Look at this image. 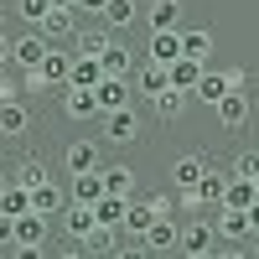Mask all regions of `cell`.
Masks as SVG:
<instances>
[{
    "instance_id": "11",
    "label": "cell",
    "mask_w": 259,
    "mask_h": 259,
    "mask_svg": "<svg viewBox=\"0 0 259 259\" xmlns=\"http://www.w3.org/2000/svg\"><path fill=\"white\" fill-rule=\"evenodd\" d=\"M177 57H182V31H150L145 62H161V68H171Z\"/></svg>"
},
{
    "instance_id": "5",
    "label": "cell",
    "mask_w": 259,
    "mask_h": 259,
    "mask_svg": "<svg viewBox=\"0 0 259 259\" xmlns=\"http://www.w3.org/2000/svg\"><path fill=\"white\" fill-rule=\"evenodd\" d=\"M94 99H99V114H114V109H124V104H135L130 99V78H99Z\"/></svg>"
},
{
    "instance_id": "50",
    "label": "cell",
    "mask_w": 259,
    "mask_h": 259,
    "mask_svg": "<svg viewBox=\"0 0 259 259\" xmlns=\"http://www.w3.org/2000/svg\"><path fill=\"white\" fill-rule=\"evenodd\" d=\"M187 259H212V254H187Z\"/></svg>"
},
{
    "instance_id": "6",
    "label": "cell",
    "mask_w": 259,
    "mask_h": 259,
    "mask_svg": "<svg viewBox=\"0 0 259 259\" xmlns=\"http://www.w3.org/2000/svg\"><path fill=\"white\" fill-rule=\"evenodd\" d=\"M177 218H156V223H150L145 233H140V244H145V254H171V249H177Z\"/></svg>"
},
{
    "instance_id": "41",
    "label": "cell",
    "mask_w": 259,
    "mask_h": 259,
    "mask_svg": "<svg viewBox=\"0 0 259 259\" xmlns=\"http://www.w3.org/2000/svg\"><path fill=\"white\" fill-rule=\"evenodd\" d=\"M150 207H156V218H171V197H161V192H156V197H145Z\"/></svg>"
},
{
    "instance_id": "51",
    "label": "cell",
    "mask_w": 259,
    "mask_h": 259,
    "mask_svg": "<svg viewBox=\"0 0 259 259\" xmlns=\"http://www.w3.org/2000/svg\"><path fill=\"white\" fill-rule=\"evenodd\" d=\"M254 259H259V233H254Z\"/></svg>"
},
{
    "instance_id": "34",
    "label": "cell",
    "mask_w": 259,
    "mask_h": 259,
    "mask_svg": "<svg viewBox=\"0 0 259 259\" xmlns=\"http://www.w3.org/2000/svg\"><path fill=\"white\" fill-rule=\"evenodd\" d=\"M150 104H156V114H161V119H182V109H187V94L166 89V94H156Z\"/></svg>"
},
{
    "instance_id": "2",
    "label": "cell",
    "mask_w": 259,
    "mask_h": 259,
    "mask_svg": "<svg viewBox=\"0 0 259 259\" xmlns=\"http://www.w3.org/2000/svg\"><path fill=\"white\" fill-rule=\"evenodd\" d=\"M41 57H47V36H41V31H21V36L11 41V62H16L21 73H36Z\"/></svg>"
},
{
    "instance_id": "28",
    "label": "cell",
    "mask_w": 259,
    "mask_h": 259,
    "mask_svg": "<svg viewBox=\"0 0 259 259\" xmlns=\"http://www.w3.org/2000/svg\"><path fill=\"white\" fill-rule=\"evenodd\" d=\"M124 202H130V197H109V192H104V197L94 202V223H99V228H119V223H124Z\"/></svg>"
},
{
    "instance_id": "10",
    "label": "cell",
    "mask_w": 259,
    "mask_h": 259,
    "mask_svg": "<svg viewBox=\"0 0 259 259\" xmlns=\"http://www.w3.org/2000/svg\"><path fill=\"white\" fill-rule=\"evenodd\" d=\"M68 68H73V57L47 47V57H41V68L31 73V83H57V89H68Z\"/></svg>"
},
{
    "instance_id": "15",
    "label": "cell",
    "mask_w": 259,
    "mask_h": 259,
    "mask_svg": "<svg viewBox=\"0 0 259 259\" xmlns=\"http://www.w3.org/2000/svg\"><path fill=\"white\" fill-rule=\"evenodd\" d=\"M62 114H68V119H99L94 89H62Z\"/></svg>"
},
{
    "instance_id": "43",
    "label": "cell",
    "mask_w": 259,
    "mask_h": 259,
    "mask_svg": "<svg viewBox=\"0 0 259 259\" xmlns=\"http://www.w3.org/2000/svg\"><path fill=\"white\" fill-rule=\"evenodd\" d=\"M104 6H109V0H78V11H89V16H99Z\"/></svg>"
},
{
    "instance_id": "1",
    "label": "cell",
    "mask_w": 259,
    "mask_h": 259,
    "mask_svg": "<svg viewBox=\"0 0 259 259\" xmlns=\"http://www.w3.org/2000/svg\"><path fill=\"white\" fill-rule=\"evenodd\" d=\"M99 119H104V140H109V145L140 140V114H135V104H124V109H114V114H99Z\"/></svg>"
},
{
    "instance_id": "42",
    "label": "cell",
    "mask_w": 259,
    "mask_h": 259,
    "mask_svg": "<svg viewBox=\"0 0 259 259\" xmlns=\"http://www.w3.org/2000/svg\"><path fill=\"white\" fill-rule=\"evenodd\" d=\"M244 218H249V233H259V197H254V202L244 207Z\"/></svg>"
},
{
    "instance_id": "32",
    "label": "cell",
    "mask_w": 259,
    "mask_h": 259,
    "mask_svg": "<svg viewBox=\"0 0 259 259\" xmlns=\"http://www.w3.org/2000/svg\"><path fill=\"white\" fill-rule=\"evenodd\" d=\"M192 94H197L202 104H218V99L228 94V73H212V68H202V78H197V89H192Z\"/></svg>"
},
{
    "instance_id": "47",
    "label": "cell",
    "mask_w": 259,
    "mask_h": 259,
    "mask_svg": "<svg viewBox=\"0 0 259 259\" xmlns=\"http://www.w3.org/2000/svg\"><path fill=\"white\" fill-rule=\"evenodd\" d=\"M52 6H57V11H78V0H52Z\"/></svg>"
},
{
    "instance_id": "44",
    "label": "cell",
    "mask_w": 259,
    "mask_h": 259,
    "mask_svg": "<svg viewBox=\"0 0 259 259\" xmlns=\"http://www.w3.org/2000/svg\"><path fill=\"white\" fill-rule=\"evenodd\" d=\"M212 259H249L244 249H212Z\"/></svg>"
},
{
    "instance_id": "40",
    "label": "cell",
    "mask_w": 259,
    "mask_h": 259,
    "mask_svg": "<svg viewBox=\"0 0 259 259\" xmlns=\"http://www.w3.org/2000/svg\"><path fill=\"white\" fill-rule=\"evenodd\" d=\"M11 244H16V223L0 212V249H11Z\"/></svg>"
},
{
    "instance_id": "54",
    "label": "cell",
    "mask_w": 259,
    "mask_h": 259,
    "mask_svg": "<svg viewBox=\"0 0 259 259\" xmlns=\"http://www.w3.org/2000/svg\"><path fill=\"white\" fill-rule=\"evenodd\" d=\"M0 21H6V16H0Z\"/></svg>"
},
{
    "instance_id": "53",
    "label": "cell",
    "mask_w": 259,
    "mask_h": 259,
    "mask_svg": "<svg viewBox=\"0 0 259 259\" xmlns=\"http://www.w3.org/2000/svg\"><path fill=\"white\" fill-rule=\"evenodd\" d=\"M150 259H161V254H150Z\"/></svg>"
},
{
    "instance_id": "13",
    "label": "cell",
    "mask_w": 259,
    "mask_h": 259,
    "mask_svg": "<svg viewBox=\"0 0 259 259\" xmlns=\"http://www.w3.org/2000/svg\"><path fill=\"white\" fill-rule=\"evenodd\" d=\"M145 26L150 31H182V0H150Z\"/></svg>"
},
{
    "instance_id": "52",
    "label": "cell",
    "mask_w": 259,
    "mask_h": 259,
    "mask_svg": "<svg viewBox=\"0 0 259 259\" xmlns=\"http://www.w3.org/2000/svg\"><path fill=\"white\" fill-rule=\"evenodd\" d=\"M254 192H259V177H254Z\"/></svg>"
},
{
    "instance_id": "46",
    "label": "cell",
    "mask_w": 259,
    "mask_h": 259,
    "mask_svg": "<svg viewBox=\"0 0 259 259\" xmlns=\"http://www.w3.org/2000/svg\"><path fill=\"white\" fill-rule=\"evenodd\" d=\"M52 259H83V249H62V254H52Z\"/></svg>"
},
{
    "instance_id": "19",
    "label": "cell",
    "mask_w": 259,
    "mask_h": 259,
    "mask_svg": "<svg viewBox=\"0 0 259 259\" xmlns=\"http://www.w3.org/2000/svg\"><path fill=\"white\" fill-rule=\"evenodd\" d=\"M99 68H104V78H130V68H135V57H130V47L109 41V47L99 52Z\"/></svg>"
},
{
    "instance_id": "38",
    "label": "cell",
    "mask_w": 259,
    "mask_h": 259,
    "mask_svg": "<svg viewBox=\"0 0 259 259\" xmlns=\"http://www.w3.org/2000/svg\"><path fill=\"white\" fill-rule=\"evenodd\" d=\"M114 259H150V254H145V244L135 239V244H119V249H114Z\"/></svg>"
},
{
    "instance_id": "21",
    "label": "cell",
    "mask_w": 259,
    "mask_h": 259,
    "mask_svg": "<svg viewBox=\"0 0 259 259\" xmlns=\"http://www.w3.org/2000/svg\"><path fill=\"white\" fill-rule=\"evenodd\" d=\"M11 223H16V244H36V249H41L52 218H41V212H21V218H11Z\"/></svg>"
},
{
    "instance_id": "26",
    "label": "cell",
    "mask_w": 259,
    "mask_h": 259,
    "mask_svg": "<svg viewBox=\"0 0 259 259\" xmlns=\"http://www.w3.org/2000/svg\"><path fill=\"white\" fill-rule=\"evenodd\" d=\"M135 89H140V99L166 94V89H171V83H166V68H161V62H145V68L135 73Z\"/></svg>"
},
{
    "instance_id": "45",
    "label": "cell",
    "mask_w": 259,
    "mask_h": 259,
    "mask_svg": "<svg viewBox=\"0 0 259 259\" xmlns=\"http://www.w3.org/2000/svg\"><path fill=\"white\" fill-rule=\"evenodd\" d=\"M6 62H11V36L0 31V68H6Z\"/></svg>"
},
{
    "instance_id": "8",
    "label": "cell",
    "mask_w": 259,
    "mask_h": 259,
    "mask_svg": "<svg viewBox=\"0 0 259 259\" xmlns=\"http://www.w3.org/2000/svg\"><path fill=\"white\" fill-rule=\"evenodd\" d=\"M26 130H31V109H26L21 99H6V104H0V135H6V140H21Z\"/></svg>"
},
{
    "instance_id": "17",
    "label": "cell",
    "mask_w": 259,
    "mask_h": 259,
    "mask_svg": "<svg viewBox=\"0 0 259 259\" xmlns=\"http://www.w3.org/2000/svg\"><path fill=\"white\" fill-rule=\"evenodd\" d=\"M62 207H68V197H62V187H57V182L31 187V212H41V218H57Z\"/></svg>"
},
{
    "instance_id": "33",
    "label": "cell",
    "mask_w": 259,
    "mask_h": 259,
    "mask_svg": "<svg viewBox=\"0 0 259 259\" xmlns=\"http://www.w3.org/2000/svg\"><path fill=\"white\" fill-rule=\"evenodd\" d=\"M0 212H6V218H21V212H31V192L26 187H6V197H0Z\"/></svg>"
},
{
    "instance_id": "23",
    "label": "cell",
    "mask_w": 259,
    "mask_h": 259,
    "mask_svg": "<svg viewBox=\"0 0 259 259\" xmlns=\"http://www.w3.org/2000/svg\"><path fill=\"white\" fill-rule=\"evenodd\" d=\"M104 197V177L99 171H83V177H73V192H68V202H83V207H94Z\"/></svg>"
},
{
    "instance_id": "24",
    "label": "cell",
    "mask_w": 259,
    "mask_h": 259,
    "mask_svg": "<svg viewBox=\"0 0 259 259\" xmlns=\"http://www.w3.org/2000/svg\"><path fill=\"white\" fill-rule=\"evenodd\" d=\"M135 0H109V6H104L99 11V21H104V26H109V31H124V26H135Z\"/></svg>"
},
{
    "instance_id": "39",
    "label": "cell",
    "mask_w": 259,
    "mask_h": 259,
    "mask_svg": "<svg viewBox=\"0 0 259 259\" xmlns=\"http://www.w3.org/2000/svg\"><path fill=\"white\" fill-rule=\"evenodd\" d=\"M11 259H47L36 244H11Z\"/></svg>"
},
{
    "instance_id": "20",
    "label": "cell",
    "mask_w": 259,
    "mask_h": 259,
    "mask_svg": "<svg viewBox=\"0 0 259 259\" xmlns=\"http://www.w3.org/2000/svg\"><path fill=\"white\" fill-rule=\"evenodd\" d=\"M99 177H104L109 197H135V171L130 166H99Z\"/></svg>"
},
{
    "instance_id": "27",
    "label": "cell",
    "mask_w": 259,
    "mask_h": 259,
    "mask_svg": "<svg viewBox=\"0 0 259 259\" xmlns=\"http://www.w3.org/2000/svg\"><path fill=\"white\" fill-rule=\"evenodd\" d=\"M99 78H104L99 57H73V68H68V89H94Z\"/></svg>"
},
{
    "instance_id": "31",
    "label": "cell",
    "mask_w": 259,
    "mask_h": 259,
    "mask_svg": "<svg viewBox=\"0 0 259 259\" xmlns=\"http://www.w3.org/2000/svg\"><path fill=\"white\" fill-rule=\"evenodd\" d=\"M254 197H259V192H254V182H239V177H228V187H223V202H218V207H233V212H244Z\"/></svg>"
},
{
    "instance_id": "22",
    "label": "cell",
    "mask_w": 259,
    "mask_h": 259,
    "mask_svg": "<svg viewBox=\"0 0 259 259\" xmlns=\"http://www.w3.org/2000/svg\"><path fill=\"white\" fill-rule=\"evenodd\" d=\"M36 31L47 36V47H52L57 36H73V31H78V21H73V11H57V6H52L47 16H41V26H36Z\"/></svg>"
},
{
    "instance_id": "29",
    "label": "cell",
    "mask_w": 259,
    "mask_h": 259,
    "mask_svg": "<svg viewBox=\"0 0 259 259\" xmlns=\"http://www.w3.org/2000/svg\"><path fill=\"white\" fill-rule=\"evenodd\" d=\"M11 182L31 192V187H41V182H52V171H47V161H36V156H26V161L16 166V177H11Z\"/></svg>"
},
{
    "instance_id": "37",
    "label": "cell",
    "mask_w": 259,
    "mask_h": 259,
    "mask_svg": "<svg viewBox=\"0 0 259 259\" xmlns=\"http://www.w3.org/2000/svg\"><path fill=\"white\" fill-rule=\"evenodd\" d=\"M233 177H239V182H254V177H259V150H239V161H233Z\"/></svg>"
},
{
    "instance_id": "36",
    "label": "cell",
    "mask_w": 259,
    "mask_h": 259,
    "mask_svg": "<svg viewBox=\"0 0 259 259\" xmlns=\"http://www.w3.org/2000/svg\"><path fill=\"white\" fill-rule=\"evenodd\" d=\"M52 11V0H16V16L31 21V26H41V16Z\"/></svg>"
},
{
    "instance_id": "48",
    "label": "cell",
    "mask_w": 259,
    "mask_h": 259,
    "mask_svg": "<svg viewBox=\"0 0 259 259\" xmlns=\"http://www.w3.org/2000/svg\"><path fill=\"white\" fill-rule=\"evenodd\" d=\"M6 99H16V94H11V89H0V104H6Z\"/></svg>"
},
{
    "instance_id": "49",
    "label": "cell",
    "mask_w": 259,
    "mask_h": 259,
    "mask_svg": "<svg viewBox=\"0 0 259 259\" xmlns=\"http://www.w3.org/2000/svg\"><path fill=\"white\" fill-rule=\"evenodd\" d=\"M6 187H11V182H6V177H0V197H6Z\"/></svg>"
},
{
    "instance_id": "4",
    "label": "cell",
    "mask_w": 259,
    "mask_h": 259,
    "mask_svg": "<svg viewBox=\"0 0 259 259\" xmlns=\"http://www.w3.org/2000/svg\"><path fill=\"white\" fill-rule=\"evenodd\" d=\"M177 249L182 254H212L218 249V233H212V223H182V233H177Z\"/></svg>"
},
{
    "instance_id": "30",
    "label": "cell",
    "mask_w": 259,
    "mask_h": 259,
    "mask_svg": "<svg viewBox=\"0 0 259 259\" xmlns=\"http://www.w3.org/2000/svg\"><path fill=\"white\" fill-rule=\"evenodd\" d=\"M73 41H78V57H99L114 36H109V26H89V31H73Z\"/></svg>"
},
{
    "instance_id": "9",
    "label": "cell",
    "mask_w": 259,
    "mask_h": 259,
    "mask_svg": "<svg viewBox=\"0 0 259 259\" xmlns=\"http://www.w3.org/2000/svg\"><path fill=\"white\" fill-rule=\"evenodd\" d=\"M57 218H62V233H68V239H78V244L99 228V223H94V207H83V202H68Z\"/></svg>"
},
{
    "instance_id": "16",
    "label": "cell",
    "mask_w": 259,
    "mask_h": 259,
    "mask_svg": "<svg viewBox=\"0 0 259 259\" xmlns=\"http://www.w3.org/2000/svg\"><path fill=\"white\" fill-rule=\"evenodd\" d=\"M202 68H207V62H192V57H177V62H171V68H166V83H171V89H177V94H192V89H197V78H202Z\"/></svg>"
},
{
    "instance_id": "18",
    "label": "cell",
    "mask_w": 259,
    "mask_h": 259,
    "mask_svg": "<svg viewBox=\"0 0 259 259\" xmlns=\"http://www.w3.org/2000/svg\"><path fill=\"white\" fill-rule=\"evenodd\" d=\"M182 57L207 62V57H212V31H207V26H182Z\"/></svg>"
},
{
    "instance_id": "25",
    "label": "cell",
    "mask_w": 259,
    "mask_h": 259,
    "mask_svg": "<svg viewBox=\"0 0 259 259\" xmlns=\"http://www.w3.org/2000/svg\"><path fill=\"white\" fill-rule=\"evenodd\" d=\"M212 233H218V239H254V233H249V218H244V212H233V207H218Z\"/></svg>"
},
{
    "instance_id": "14",
    "label": "cell",
    "mask_w": 259,
    "mask_h": 259,
    "mask_svg": "<svg viewBox=\"0 0 259 259\" xmlns=\"http://www.w3.org/2000/svg\"><path fill=\"white\" fill-rule=\"evenodd\" d=\"M156 223V207H150L145 197H130L124 202V223H119V233H130V239H140V233Z\"/></svg>"
},
{
    "instance_id": "3",
    "label": "cell",
    "mask_w": 259,
    "mask_h": 259,
    "mask_svg": "<svg viewBox=\"0 0 259 259\" xmlns=\"http://www.w3.org/2000/svg\"><path fill=\"white\" fill-rule=\"evenodd\" d=\"M62 166H68V177L99 171V166H104V150H99V140H73L68 150H62Z\"/></svg>"
},
{
    "instance_id": "35",
    "label": "cell",
    "mask_w": 259,
    "mask_h": 259,
    "mask_svg": "<svg viewBox=\"0 0 259 259\" xmlns=\"http://www.w3.org/2000/svg\"><path fill=\"white\" fill-rule=\"evenodd\" d=\"M83 249H94V254H114V249H119V228H94L89 239H83Z\"/></svg>"
},
{
    "instance_id": "7",
    "label": "cell",
    "mask_w": 259,
    "mask_h": 259,
    "mask_svg": "<svg viewBox=\"0 0 259 259\" xmlns=\"http://www.w3.org/2000/svg\"><path fill=\"white\" fill-rule=\"evenodd\" d=\"M212 109H218V124H223V130H244L249 114H254V109H249V94H223Z\"/></svg>"
},
{
    "instance_id": "12",
    "label": "cell",
    "mask_w": 259,
    "mask_h": 259,
    "mask_svg": "<svg viewBox=\"0 0 259 259\" xmlns=\"http://www.w3.org/2000/svg\"><path fill=\"white\" fill-rule=\"evenodd\" d=\"M202 171H207V156H177V161H171V187L192 192V187L202 182Z\"/></svg>"
}]
</instances>
